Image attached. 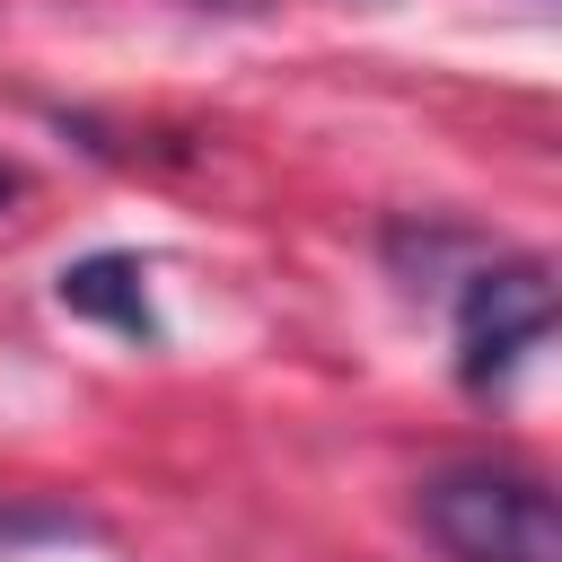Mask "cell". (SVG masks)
Here are the masks:
<instances>
[{"mask_svg":"<svg viewBox=\"0 0 562 562\" xmlns=\"http://www.w3.org/2000/svg\"><path fill=\"white\" fill-rule=\"evenodd\" d=\"M9 193H18V176H9V167H0V202H9Z\"/></svg>","mask_w":562,"mask_h":562,"instance_id":"5b68a950","label":"cell"},{"mask_svg":"<svg viewBox=\"0 0 562 562\" xmlns=\"http://www.w3.org/2000/svg\"><path fill=\"white\" fill-rule=\"evenodd\" d=\"M544 334H553V272L536 255L465 272V290H457V378L474 395L509 386L544 351Z\"/></svg>","mask_w":562,"mask_h":562,"instance_id":"7a4b0ae2","label":"cell"},{"mask_svg":"<svg viewBox=\"0 0 562 562\" xmlns=\"http://www.w3.org/2000/svg\"><path fill=\"white\" fill-rule=\"evenodd\" d=\"M53 299L70 316H88V325H114L132 342H158V307L140 290V255H79V263H61Z\"/></svg>","mask_w":562,"mask_h":562,"instance_id":"3957f363","label":"cell"},{"mask_svg":"<svg viewBox=\"0 0 562 562\" xmlns=\"http://www.w3.org/2000/svg\"><path fill=\"white\" fill-rule=\"evenodd\" d=\"M413 518L448 562H562L553 483L527 474V465H492V457L439 465L413 492Z\"/></svg>","mask_w":562,"mask_h":562,"instance_id":"6da1fadb","label":"cell"},{"mask_svg":"<svg viewBox=\"0 0 562 562\" xmlns=\"http://www.w3.org/2000/svg\"><path fill=\"white\" fill-rule=\"evenodd\" d=\"M193 9H220V18H255L263 0H193Z\"/></svg>","mask_w":562,"mask_h":562,"instance_id":"277c9868","label":"cell"}]
</instances>
